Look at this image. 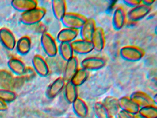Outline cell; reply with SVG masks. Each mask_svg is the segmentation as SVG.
Wrapping results in <instances>:
<instances>
[{
	"instance_id": "6da1fadb",
	"label": "cell",
	"mask_w": 157,
	"mask_h": 118,
	"mask_svg": "<svg viewBox=\"0 0 157 118\" xmlns=\"http://www.w3.org/2000/svg\"><path fill=\"white\" fill-rule=\"evenodd\" d=\"M46 10L44 7H36L27 12L22 13L20 17L22 24L28 26L40 23L45 16Z\"/></svg>"
},
{
	"instance_id": "7a4b0ae2",
	"label": "cell",
	"mask_w": 157,
	"mask_h": 118,
	"mask_svg": "<svg viewBox=\"0 0 157 118\" xmlns=\"http://www.w3.org/2000/svg\"><path fill=\"white\" fill-rule=\"evenodd\" d=\"M87 19V18L83 15L69 12L65 14L60 21L65 28L79 30Z\"/></svg>"
},
{
	"instance_id": "3957f363",
	"label": "cell",
	"mask_w": 157,
	"mask_h": 118,
	"mask_svg": "<svg viewBox=\"0 0 157 118\" xmlns=\"http://www.w3.org/2000/svg\"><path fill=\"white\" fill-rule=\"evenodd\" d=\"M120 56L125 61L136 62L141 60L145 55V51L140 47L136 46H124L119 52Z\"/></svg>"
},
{
	"instance_id": "277c9868",
	"label": "cell",
	"mask_w": 157,
	"mask_h": 118,
	"mask_svg": "<svg viewBox=\"0 0 157 118\" xmlns=\"http://www.w3.org/2000/svg\"><path fill=\"white\" fill-rule=\"evenodd\" d=\"M42 48L48 57H55L58 52V47L55 39L48 32H43L41 37Z\"/></svg>"
},
{
	"instance_id": "5b68a950",
	"label": "cell",
	"mask_w": 157,
	"mask_h": 118,
	"mask_svg": "<svg viewBox=\"0 0 157 118\" xmlns=\"http://www.w3.org/2000/svg\"><path fill=\"white\" fill-rule=\"evenodd\" d=\"M129 97L140 108L149 106H157V102L154 99L143 91H135Z\"/></svg>"
},
{
	"instance_id": "8992f818",
	"label": "cell",
	"mask_w": 157,
	"mask_h": 118,
	"mask_svg": "<svg viewBox=\"0 0 157 118\" xmlns=\"http://www.w3.org/2000/svg\"><path fill=\"white\" fill-rule=\"evenodd\" d=\"M106 65L104 58L98 56L87 57L81 62L82 68L87 71H97L103 68Z\"/></svg>"
},
{
	"instance_id": "52a82bcc",
	"label": "cell",
	"mask_w": 157,
	"mask_h": 118,
	"mask_svg": "<svg viewBox=\"0 0 157 118\" xmlns=\"http://www.w3.org/2000/svg\"><path fill=\"white\" fill-rule=\"evenodd\" d=\"M151 10V6L143 4L141 3L139 5L131 8L127 14L128 20L137 22L147 15Z\"/></svg>"
},
{
	"instance_id": "ba28073f",
	"label": "cell",
	"mask_w": 157,
	"mask_h": 118,
	"mask_svg": "<svg viewBox=\"0 0 157 118\" xmlns=\"http://www.w3.org/2000/svg\"><path fill=\"white\" fill-rule=\"evenodd\" d=\"M0 41L7 49L13 50L16 46V40L12 32L7 28L0 29Z\"/></svg>"
},
{
	"instance_id": "9c48e42d",
	"label": "cell",
	"mask_w": 157,
	"mask_h": 118,
	"mask_svg": "<svg viewBox=\"0 0 157 118\" xmlns=\"http://www.w3.org/2000/svg\"><path fill=\"white\" fill-rule=\"evenodd\" d=\"M33 67L36 74L42 77H46L49 73L48 64L44 59L40 55H35L32 60Z\"/></svg>"
},
{
	"instance_id": "30bf717a",
	"label": "cell",
	"mask_w": 157,
	"mask_h": 118,
	"mask_svg": "<svg viewBox=\"0 0 157 118\" xmlns=\"http://www.w3.org/2000/svg\"><path fill=\"white\" fill-rule=\"evenodd\" d=\"M74 53L79 54H87L94 50V47L91 41L76 39L71 43Z\"/></svg>"
},
{
	"instance_id": "8fae6325",
	"label": "cell",
	"mask_w": 157,
	"mask_h": 118,
	"mask_svg": "<svg viewBox=\"0 0 157 118\" xmlns=\"http://www.w3.org/2000/svg\"><path fill=\"white\" fill-rule=\"evenodd\" d=\"M91 41L93 45L94 49L100 52L104 49L105 40L103 29L101 27H97L92 37Z\"/></svg>"
},
{
	"instance_id": "7c38bea8",
	"label": "cell",
	"mask_w": 157,
	"mask_h": 118,
	"mask_svg": "<svg viewBox=\"0 0 157 118\" xmlns=\"http://www.w3.org/2000/svg\"><path fill=\"white\" fill-rule=\"evenodd\" d=\"M78 60L76 56L67 61L63 70V77L66 82L71 81L78 69Z\"/></svg>"
},
{
	"instance_id": "4fadbf2b",
	"label": "cell",
	"mask_w": 157,
	"mask_h": 118,
	"mask_svg": "<svg viewBox=\"0 0 157 118\" xmlns=\"http://www.w3.org/2000/svg\"><path fill=\"white\" fill-rule=\"evenodd\" d=\"M127 14L122 6H118L115 10L113 14V25L117 30H121L126 24Z\"/></svg>"
},
{
	"instance_id": "5bb4252c",
	"label": "cell",
	"mask_w": 157,
	"mask_h": 118,
	"mask_svg": "<svg viewBox=\"0 0 157 118\" xmlns=\"http://www.w3.org/2000/svg\"><path fill=\"white\" fill-rule=\"evenodd\" d=\"M96 27V22L93 18H87L83 26L80 29L81 39L91 41Z\"/></svg>"
},
{
	"instance_id": "9a60e30c",
	"label": "cell",
	"mask_w": 157,
	"mask_h": 118,
	"mask_svg": "<svg viewBox=\"0 0 157 118\" xmlns=\"http://www.w3.org/2000/svg\"><path fill=\"white\" fill-rule=\"evenodd\" d=\"M79 34V30L65 28L58 33L57 40L59 43L69 42L71 43L76 40Z\"/></svg>"
},
{
	"instance_id": "2e32d148",
	"label": "cell",
	"mask_w": 157,
	"mask_h": 118,
	"mask_svg": "<svg viewBox=\"0 0 157 118\" xmlns=\"http://www.w3.org/2000/svg\"><path fill=\"white\" fill-rule=\"evenodd\" d=\"M120 110L127 112L132 115L138 113L140 108L130 98V97L123 96L118 99Z\"/></svg>"
},
{
	"instance_id": "e0dca14e",
	"label": "cell",
	"mask_w": 157,
	"mask_h": 118,
	"mask_svg": "<svg viewBox=\"0 0 157 118\" xmlns=\"http://www.w3.org/2000/svg\"><path fill=\"white\" fill-rule=\"evenodd\" d=\"M102 103L107 110L110 117H115L120 109L119 108L118 99L113 96H107L102 101Z\"/></svg>"
},
{
	"instance_id": "ac0fdd59",
	"label": "cell",
	"mask_w": 157,
	"mask_h": 118,
	"mask_svg": "<svg viewBox=\"0 0 157 118\" xmlns=\"http://www.w3.org/2000/svg\"><path fill=\"white\" fill-rule=\"evenodd\" d=\"M66 83L62 77H59L55 79L47 90L46 95L50 99L56 97L64 88Z\"/></svg>"
},
{
	"instance_id": "d6986e66",
	"label": "cell",
	"mask_w": 157,
	"mask_h": 118,
	"mask_svg": "<svg viewBox=\"0 0 157 118\" xmlns=\"http://www.w3.org/2000/svg\"><path fill=\"white\" fill-rule=\"evenodd\" d=\"M11 4L14 9L23 13L36 8L38 2L35 0H13Z\"/></svg>"
},
{
	"instance_id": "ffe728a7",
	"label": "cell",
	"mask_w": 157,
	"mask_h": 118,
	"mask_svg": "<svg viewBox=\"0 0 157 118\" xmlns=\"http://www.w3.org/2000/svg\"><path fill=\"white\" fill-rule=\"evenodd\" d=\"M72 109L76 116L79 118H86L89 113V108L86 102L78 97L72 103Z\"/></svg>"
},
{
	"instance_id": "44dd1931",
	"label": "cell",
	"mask_w": 157,
	"mask_h": 118,
	"mask_svg": "<svg viewBox=\"0 0 157 118\" xmlns=\"http://www.w3.org/2000/svg\"><path fill=\"white\" fill-rule=\"evenodd\" d=\"M14 77L9 71L0 69V88L10 89L14 88Z\"/></svg>"
},
{
	"instance_id": "7402d4cb",
	"label": "cell",
	"mask_w": 157,
	"mask_h": 118,
	"mask_svg": "<svg viewBox=\"0 0 157 118\" xmlns=\"http://www.w3.org/2000/svg\"><path fill=\"white\" fill-rule=\"evenodd\" d=\"M52 12L56 19L61 20L67 13V2L64 0H53L51 2Z\"/></svg>"
},
{
	"instance_id": "603a6c76",
	"label": "cell",
	"mask_w": 157,
	"mask_h": 118,
	"mask_svg": "<svg viewBox=\"0 0 157 118\" xmlns=\"http://www.w3.org/2000/svg\"><path fill=\"white\" fill-rule=\"evenodd\" d=\"M32 47V41L28 36H25L16 41V48L17 52L20 55H25L29 53Z\"/></svg>"
},
{
	"instance_id": "cb8c5ba5",
	"label": "cell",
	"mask_w": 157,
	"mask_h": 118,
	"mask_svg": "<svg viewBox=\"0 0 157 118\" xmlns=\"http://www.w3.org/2000/svg\"><path fill=\"white\" fill-rule=\"evenodd\" d=\"M8 65L10 70L18 76L22 75L26 68L24 63L15 57H13L9 60Z\"/></svg>"
},
{
	"instance_id": "d4e9b609",
	"label": "cell",
	"mask_w": 157,
	"mask_h": 118,
	"mask_svg": "<svg viewBox=\"0 0 157 118\" xmlns=\"http://www.w3.org/2000/svg\"><path fill=\"white\" fill-rule=\"evenodd\" d=\"M65 96L69 103L72 104L78 97V91L76 86L71 81H68L65 84Z\"/></svg>"
},
{
	"instance_id": "484cf974",
	"label": "cell",
	"mask_w": 157,
	"mask_h": 118,
	"mask_svg": "<svg viewBox=\"0 0 157 118\" xmlns=\"http://www.w3.org/2000/svg\"><path fill=\"white\" fill-rule=\"evenodd\" d=\"M89 76V71L81 67L78 69L71 81L78 87L85 83L88 79Z\"/></svg>"
},
{
	"instance_id": "4316f807",
	"label": "cell",
	"mask_w": 157,
	"mask_h": 118,
	"mask_svg": "<svg viewBox=\"0 0 157 118\" xmlns=\"http://www.w3.org/2000/svg\"><path fill=\"white\" fill-rule=\"evenodd\" d=\"M58 51L62 59L66 61L74 56V52L71 44L69 42L60 43L58 48Z\"/></svg>"
},
{
	"instance_id": "83f0119b",
	"label": "cell",
	"mask_w": 157,
	"mask_h": 118,
	"mask_svg": "<svg viewBox=\"0 0 157 118\" xmlns=\"http://www.w3.org/2000/svg\"><path fill=\"white\" fill-rule=\"evenodd\" d=\"M94 112L96 118H112L101 101H97L94 103Z\"/></svg>"
},
{
	"instance_id": "f1b7e54d",
	"label": "cell",
	"mask_w": 157,
	"mask_h": 118,
	"mask_svg": "<svg viewBox=\"0 0 157 118\" xmlns=\"http://www.w3.org/2000/svg\"><path fill=\"white\" fill-rule=\"evenodd\" d=\"M138 113L145 118H157V106H149L140 108Z\"/></svg>"
},
{
	"instance_id": "f546056e",
	"label": "cell",
	"mask_w": 157,
	"mask_h": 118,
	"mask_svg": "<svg viewBox=\"0 0 157 118\" xmlns=\"http://www.w3.org/2000/svg\"><path fill=\"white\" fill-rule=\"evenodd\" d=\"M16 98L15 93L10 89L0 88V100L4 102H11Z\"/></svg>"
},
{
	"instance_id": "4dcf8cb0",
	"label": "cell",
	"mask_w": 157,
	"mask_h": 118,
	"mask_svg": "<svg viewBox=\"0 0 157 118\" xmlns=\"http://www.w3.org/2000/svg\"><path fill=\"white\" fill-rule=\"evenodd\" d=\"M36 74L33 68L30 66H26L24 73L22 76L24 77L25 81H30L35 77Z\"/></svg>"
},
{
	"instance_id": "1f68e13d",
	"label": "cell",
	"mask_w": 157,
	"mask_h": 118,
	"mask_svg": "<svg viewBox=\"0 0 157 118\" xmlns=\"http://www.w3.org/2000/svg\"><path fill=\"white\" fill-rule=\"evenodd\" d=\"M115 118H135V116L124 111L120 110Z\"/></svg>"
},
{
	"instance_id": "d6a6232c",
	"label": "cell",
	"mask_w": 157,
	"mask_h": 118,
	"mask_svg": "<svg viewBox=\"0 0 157 118\" xmlns=\"http://www.w3.org/2000/svg\"><path fill=\"white\" fill-rule=\"evenodd\" d=\"M123 2L126 5L132 8L141 4V1L139 0H124Z\"/></svg>"
},
{
	"instance_id": "836d02e7",
	"label": "cell",
	"mask_w": 157,
	"mask_h": 118,
	"mask_svg": "<svg viewBox=\"0 0 157 118\" xmlns=\"http://www.w3.org/2000/svg\"><path fill=\"white\" fill-rule=\"evenodd\" d=\"M155 2V0H144V1H141V3L143 4L146 5L148 6H151Z\"/></svg>"
},
{
	"instance_id": "e575fe53",
	"label": "cell",
	"mask_w": 157,
	"mask_h": 118,
	"mask_svg": "<svg viewBox=\"0 0 157 118\" xmlns=\"http://www.w3.org/2000/svg\"><path fill=\"white\" fill-rule=\"evenodd\" d=\"M7 108V106L6 103L0 100V110H4Z\"/></svg>"
},
{
	"instance_id": "d590c367",
	"label": "cell",
	"mask_w": 157,
	"mask_h": 118,
	"mask_svg": "<svg viewBox=\"0 0 157 118\" xmlns=\"http://www.w3.org/2000/svg\"><path fill=\"white\" fill-rule=\"evenodd\" d=\"M127 26L129 27L133 26H135V25L136 24L137 22L136 21H131V20H128V22H127Z\"/></svg>"
},
{
	"instance_id": "8d00e7d4",
	"label": "cell",
	"mask_w": 157,
	"mask_h": 118,
	"mask_svg": "<svg viewBox=\"0 0 157 118\" xmlns=\"http://www.w3.org/2000/svg\"><path fill=\"white\" fill-rule=\"evenodd\" d=\"M134 116H135V118H145L143 117V116L140 115V114H139V113L136 114Z\"/></svg>"
}]
</instances>
